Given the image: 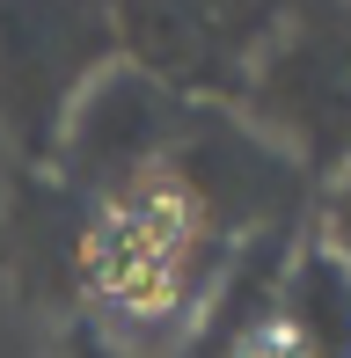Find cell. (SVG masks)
Returning <instances> with one entry per match:
<instances>
[{
    "mask_svg": "<svg viewBox=\"0 0 351 358\" xmlns=\"http://www.w3.org/2000/svg\"><path fill=\"white\" fill-rule=\"evenodd\" d=\"M278 329L293 344V358H351V271L329 249H308L285 271Z\"/></svg>",
    "mask_w": 351,
    "mask_h": 358,
    "instance_id": "3",
    "label": "cell"
},
{
    "mask_svg": "<svg viewBox=\"0 0 351 358\" xmlns=\"http://www.w3.org/2000/svg\"><path fill=\"white\" fill-rule=\"evenodd\" d=\"M110 59V15L88 8H0V110L22 139L66 132L73 103Z\"/></svg>",
    "mask_w": 351,
    "mask_h": 358,
    "instance_id": "1",
    "label": "cell"
},
{
    "mask_svg": "<svg viewBox=\"0 0 351 358\" xmlns=\"http://www.w3.org/2000/svg\"><path fill=\"white\" fill-rule=\"evenodd\" d=\"M183 117H176V95L154 80L147 66H110L81 88L66 117V169L81 183H124L147 161H162Z\"/></svg>",
    "mask_w": 351,
    "mask_h": 358,
    "instance_id": "2",
    "label": "cell"
},
{
    "mask_svg": "<svg viewBox=\"0 0 351 358\" xmlns=\"http://www.w3.org/2000/svg\"><path fill=\"white\" fill-rule=\"evenodd\" d=\"M278 110H293V117H308L315 132H322V110H329V132H344V110H351V44L337 37H315L300 44V59L278 73Z\"/></svg>",
    "mask_w": 351,
    "mask_h": 358,
    "instance_id": "4",
    "label": "cell"
},
{
    "mask_svg": "<svg viewBox=\"0 0 351 358\" xmlns=\"http://www.w3.org/2000/svg\"><path fill=\"white\" fill-rule=\"evenodd\" d=\"M322 249L351 271V169L337 176V190H329V241H322Z\"/></svg>",
    "mask_w": 351,
    "mask_h": 358,
    "instance_id": "5",
    "label": "cell"
}]
</instances>
